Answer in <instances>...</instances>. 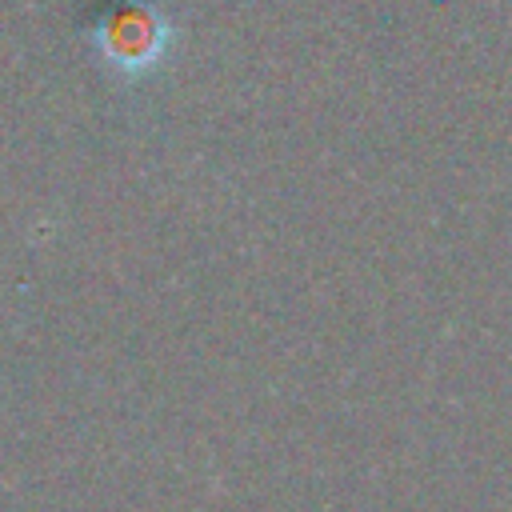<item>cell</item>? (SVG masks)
<instances>
[{
	"label": "cell",
	"instance_id": "obj_1",
	"mask_svg": "<svg viewBox=\"0 0 512 512\" xmlns=\"http://www.w3.org/2000/svg\"><path fill=\"white\" fill-rule=\"evenodd\" d=\"M96 48L120 80L136 84V80L156 76L168 64V56L176 48V28L156 4L136 0V4H120L116 12H108L100 20Z\"/></svg>",
	"mask_w": 512,
	"mask_h": 512
}]
</instances>
